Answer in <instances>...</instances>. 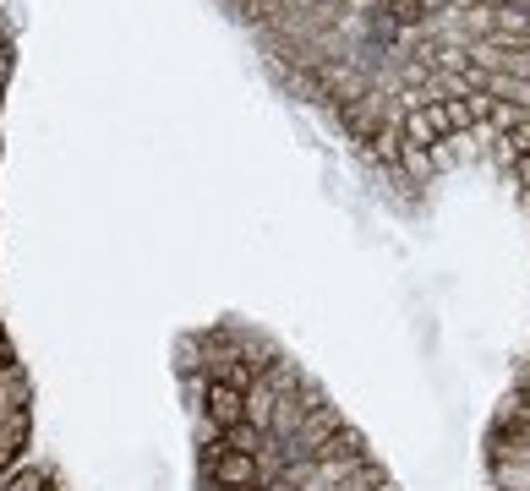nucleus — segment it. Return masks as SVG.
Masks as SVG:
<instances>
[{
    "instance_id": "1",
    "label": "nucleus",
    "mask_w": 530,
    "mask_h": 491,
    "mask_svg": "<svg viewBox=\"0 0 530 491\" xmlns=\"http://www.w3.org/2000/svg\"><path fill=\"white\" fill-rule=\"evenodd\" d=\"M400 33H405V28L393 22V17H383V12L367 17V49H377V55H388L393 44H400Z\"/></svg>"
},
{
    "instance_id": "2",
    "label": "nucleus",
    "mask_w": 530,
    "mask_h": 491,
    "mask_svg": "<svg viewBox=\"0 0 530 491\" xmlns=\"http://www.w3.org/2000/svg\"><path fill=\"white\" fill-rule=\"evenodd\" d=\"M322 6H328V0H322Z\"/></svg>"
}]
</instances>
